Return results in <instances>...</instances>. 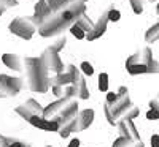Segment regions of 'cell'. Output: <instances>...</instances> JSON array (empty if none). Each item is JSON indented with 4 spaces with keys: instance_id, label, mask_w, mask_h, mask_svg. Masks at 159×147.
Segmentation results:
<instances>
[{
    "instance_id": "9c48e42d",
    "label": "cell",
    "mask_w": 159,
    "mask_h": 147,
    "mask_svg": "<svg viewBox=\"0 0 159 147\" xmlns=\"http://www.w3.org/2000/svg\"><path fill=\"white\" fill-rule=\"evenodd\" d=\"M22 79L21 78H13L8 74H0V98L7 97H15L18 92L22 89Z\"/></svg>"
},
{
    "instance_id": "1f68e13d",
    "label": "cell",
    "mask_w": 159,
    "mask_h": 147,
    "mask_svg": "<svg viewBox=\"0 0 159 147\" xmlns=\"http://www.w3.org/2000/svg\"><path fill=\"white\" fill-rule=\"evenodd\" d=\"M67 147H80V141L75 138V139H72V141H70V144H69Z\"/></svg>"
},
{
    "instance_id": "7a4b0ae2",
    "label": "cell",
    "mask_w": 159,
    "mask_h": 147,
    "mask_svg": "<svg viewBox=\"0 0 159 147\" xmlns=\"http://www.w3.org/2000/svg\"><path fill=\"white\" fill-rule=\"evenodd\" d=\"M76 114H78L76 98L64 97L43 108L42 117L46 120H52L59 125L57 131L61 138H69L73 131H76Z\"/></svg>"
},
{
    "instance_id": "8d00e7d4",
    "label": "cell",
    "mask_w": 159,
    "mask_h": 147,
    "mask_svg": "<svg viewBox=\"0 0 159 147\" xmlns=\"http://www.w3.org/2000/svg\"><path fill=\"white\" fill-rule=\"evenodd\" d=\"M46 147H51V145H46Z\"/></svg>"
},
{
    "instance_id": "52a82bcc",
    "label": "cell",
    "mask_w": 159,
    "mask_h": 147,
    "mask_svg": "<svg viewBox=\"0 0 159 147\" xmlns=\"http://www.w3.org/2000/svg\"><path fill=\"white\" fill-rule=\"evenodd\" d=\"M38 59H40V62H42L48 78H52L56 74L64 73V63L61 62V59H59V56L56 54V52L51 51V48L45 49L42 57H38Z\"/></svg>"
},
{
    "instance_id": "ba28073f",
    "label": "cell",
    "mask_w": 159,
    "mask_h": 147,
    "mask_svg": "<svg viewBox=\"0 0 159 147\" xmlns=\"http://www.w3.org/2000/svg\"><path fill=\"white\" fill-rule=\"evenodd\" d=\"M67 71L70 73V78H72L70 87L75 92V98L88 100L89 98V90H88V86H86V81H84L83 74L80 73V70L75 65H67Z\"/></svg>"
},
{
    "instance_id": "5b68a950",
    "label": "cell",
    "mask_w": 159,
    "mask_h": 147,
    "mask_svg": "<svg viewBox=\"0 0 159 147\" xmlns=\"http://www.w3.org/2000/svg\"><path fill=\"white\" fill-rule=\"evenodd\" d=\"M10 32L13 35H16L22 40H30L34 36V33L37 32V25L32 22L30 18H24V16H19L16 19H13L10 22Z\"/></svg>"
},
{
    "instance_id": "f546056e",
    "label": "cell",
    "mask_w": 159,
    "mask_h": 147,
    "mask_svg": "<svg viewBox=\"0 0 159 147\" xmlns=\"http://www.w3.org/2000/svg\"><path fill=\"white\" fill-rule=\"evenodd\" d=\"M157 141H159V136L157 135H153L151 136V147H157Z\"/></svg>"
},
{
    "instance_id": "ac0fdd59",
    "label": "cell",
    "mask_w": 159,
    "mask_h": 147,
    "mask_svg": "<svg viewBox=\"0 0 159 147\" xmlns=\"http://www.w3.org/2000/svg\"><path fill=\"white\" fill-rule=\"evenodd\" d=\"M76 25H78V27H81V30L84 32L86 36L91 35L92 30H94V22H92L86 15H81V16H80V19L76 21Z\"/></svg>"
},
{
    "instance_id": "30bf717a",
    "label": "cell",
    "mask_w": 159,
    "mask_h": 147,
    "mask_svg": "<svg viewBox=\"0 0 159 147\" xmlns=\"http://www.w3.org/2000/svg\"><path fill=\"white\" fill-rule=\"evenodd\" d=\"M15 111H16V114H19L24 120H29V119H30V117H34V116L42 117V114H43V106L40 104L37 100L30 98V100L25 101L24 104L18 106V108H16Z\"/></svg>"
},
{
    "instance_id": "2e32d148",
    "label": "cell",
    "mask_w": 159,
    "mask_h": 147,
    "mask_svg": "<svg viewBox=\"0 0 159 147\" xmlns=\"http://www.w3.org/2000/svg\"><path fill=\"white\" fill-rule=\"evenodd\" d=\"M48 82H49V87H67L72 82V78H70L69 71H65V73H61V74L49 78Z\"/></svg>"
},
{
    "instance_id": "83f0119b",
    "label": "cell",
    "mask_w": 159,
    "mask_h": 147,
    "mask_svg": "<svg viewBox=\"0 0 159 147\" xmlns=\"http://www.w3.org/2000/svg\"><path fill=\"white\" fill-rule=\"evenodd\" d=\"M147 119H148V120H153V122H154V120H157V111L150 109V111L147 112Z\"/></svg>"
},
{
    "instance_id": "5bb4252c",
    "label": "cell",
    "mask_w": 159,
    "mask_h": 147,
    "mask_svg": "<svg viewBox=\"0 0 159 147\" xmlns=\"http://www.w3.org/2000/svg\"><path fill=\"white\" fill-rule=\"evenodd\" d=\"M27 122L30 124V125H34L35 128H38V130H43V131H57L59 130V125L56 124V122H52V120H46V119H43V117H37V116H34V117H30Z\"/></svg>"
},
{
    "instance_id": "d6a6232c",
    "label": "cell",
    "mask_w": 159,
    "mask_h": 147,
    "mask_svg": "<svg viewBox=\"0 0 159 147\" xmlns=\"http://www.w3.org/2000/svg\"><path fill=\"white\" fill-rule=\"evenodd\" d=\"M0 147H8V145H7V141H5V136H3V135H0ZM27 147H30V145H27Z\"/></svg>"
},
{
    "instance_id": "484cf974",
    "label": "cell",
    "mask_w": 159,
    "mask_h": 147,
    "mask_svg": "<svg viewBox=\"0 0 159 147\" xmlns=\"http://www.w3.org/2000/svg\"><path fill=\"white\" fill-rule=\"evenodd\" d=\"M107 16H108V21H119V18H121V13H119L118 10H115V8H111V10H108L107 11Z\"/></svg>"
},
{
    "instance_id": "8992f818",
    "label": "cell",
    "mask_w": 159,
    "mask_h": 147,
    "mask_svg": "<svg viewBox=\"0 0 159 147\" xmlns=\"http://www.w3.org/2000/svg\"><path fill=\"white\" fill-rule=\"evenodd\" d=\"M126 65H145L147 66V73H154V74L157 73V60L153 59L150 48H142L135 54H132L127 59Z\"/></svg>"
},
{
    "instance_id": "cb8c5ba5",
    "label": "cell",
    "mask_w": 159,
    "mask_h": 147,
    "mask_svg": "<svg viewBox=\"0 0 159 147\" xmlns=\"http://www.w3.org/2000/svg\"><path fill=\"white\" fill-rule=\"evenodd\" d=\"M70 32H72V35L76 38V40H83L86 35H84V32L81 30V27H78L76 24H73L72 27H70Z\"/></svg>"
},
{
    "instance_id": "d6986e66",
    "label": "cell",
    "mask_w": 159,
    "mask_h": 147,
    "mask_svg": "<svg viewBox=\"0 0 159 147\" xmlns=\"http://www.w3.org/2000/svg\"><path fill=\"white\" fill-rule=\"evenodd\" d=\"M159 38V24L156 22L153 27H150L147 30V33H145V41L147 43H156Z\"/></svg>"
},
{
    "instance_id": "44dd1931",
    "label": "cell",
    "mask_w": 159,
    "mask_h": 147,
    "mask_svg": "<svg viewBox=\"0 0 159 147\" xmlns=\"http://www.w3.org/2000/svg\"><path fill=\"white\" fill-rule=\"evenodd\" d=\"M99 89L102 92L108 90V74L107 73H100V76H99Z\"/></svg>"
},
{
    "instance_id": "d4e9b609",
    "label": "cell",
    "mask_w": 159,
    "mask_h": 147,
    "mask_svg": "<svg viewBox=\"0 0 159 147\" xmlns=\"http://www.w3.org/2000/svg\"><path fill=\"white\" fill-rule=\"evenodd\" d=\"M16 5H18L16 0H0V10L2 11H5L11 6H16Z\"/></svg>"
},
{
    "instance_id": "8fae6325",
    "label": "cell",
    "mask_w": 159,
    "mask_h": 147,
    "mask_svg": "<svg viewBox=\"0 0 159 147\" xmlns=\"http://www.w3.org/2000/svg\"><path fill=\"white\" fill-rule=\"evenodd\" d=\"M118 131L123 138H129L132 141H140V135H139V130L135 127V124L132 120H119L116 124Z\"/></svg>"
},
{
    "instance_id": "277c9868",
    "label": "cell",
    "mask_w": 159,
    "mask_h": 147,
    "mask_svg": "<svg viewBox=\"0 0 159 147\" xmlns=\"http://www.w3.org/2000/svg\"><path fill=\"white\" fill-rule=\"evenodd\" d=\"M24 68H25V79H27V87L32 92L45 93L49 89V78L43 68L42 62L38 57H25L22 59Z\"/></svg>"
},
{
    "instance_id": "3957f363",
    "label": "cell",
    "mask_w": 159,
    "mask_h": 147,
    "mask_svg": "<svg viewBox=\"0 0 159 147\" xmlns=\"http://www.w3.org/2000/svg\"><path fill=\"white\" fill-rule=\"evenodd\" d=\"M103 112L110 125H116L119 120H132L140 114V109L132 104L127 87H119L116 93V100L111 104L103 106Z\"/></svg>"
},
{
    "instance_id": "7402d4cb",
    "label": "cell",
    "mask_w": 159,
    "mask_h": 147,
    "mask_svg": "<svg viewBox=\"0 0 159 147\" xmlns=\"http://www.w3.org/2000/svg\"><path fill=\"white\" fill-rule=\"evenodd\" d=\"M143 2L145 0H129V3H130V6H132L135 15H140V13L143 11Z\"/></svg>"
},
{
    "instance_id": "ffe728a7",
    "label": "cell",
    "mask_w": 159,
    "mask_h": 147,
    "mask_svg": "<svg viewBox=\"0 0 159 147\" xmlns=\"http://www.w3.org/2000/svg\"><path fill=\"white\" fill-rule=\"evenodd\" d=\"M126 68H127L129 74H142V73H147V66H145V65H126Z\"/></svg>"
},
{
    "instance_id": "4fadbf2b",
    "label": "cell",
    "mask_w": 159,
    "mask_h": 147,
    "mask_svg": "<svg viewBox=\"0 0 159 147\" xmlns=\"http://www.w3.org/2000/svg\"><path fill=\"white\" fill-rule=\"evenodd\" d=\"M94 120V109H83L76 114V131H83L89 128Z\"/></svg>"
},
{
    "instance_id": "7c38bea8",
    "label": "cell",
    "mask_w": 159,
    "mask_h": 147,
    "mask_svg": "<svg viewBox=\"0 0 159 147\" xmlns=\"http://www.w3.org/2000/svg\"><path fill=\"white\" fill-rule=\"evenodd\" d=\"M51 13H52V11H51V8L45 3V0H38V2L35 3V13H34V16H30V19H32V22L37 25V29L49 18Z\"/></svg>"
},
{
    "instance_id": "4316f807",
    "label": "cell",
    "mask_w": 159,
    "mask_h": 147,
    "mask_svg": "<svg viewBox=\"0 0 159 147\" xmlns=\"http://www.w3.org/2000/svg\"><path fill=\"white\" fill-rule=\"evenodd\" d=\"M81 71H83L84 74H88V76L94 74V68H92V65H91L89 62H83V63H81Z\"/></svg>"
},
{
    "instance_id": "603a6c76",
    "label": "cell",
    "mask_w": 159,
    "mask_h": 147,
    "mask_svg": "<svg viewBox=\"0 0 159 147\" xmlns=\"http://www.w3.org/2000/svg\"><path fill=\"white\" fill-rule=\"evenodd\" d=\"M65 43H67V40H65V36H62V38H59L56 43H52L49 48H51V51H54L56 54L61 51V49H64V46H65Z\"/></svg>"
},
{
    "instance_id": "9a60e30c",
    "label": "cell",
    "mask_w": 159,
    "mask_h": 147,
    "mask_svg": "<svg viewBox=\"0 0 159 147\" xmlns=\"http://www.w3.org/2000/svg\"><path fill=\"white\" fill-rule=\"evenodd\" d=\"M107 25H108V16H107V11H105L103 15L99 18V21L94 24V30H92V33L84 36V38H88L89 41H94V40L100 38L105 33V30H107Z\"/></svg>"
},
{
    "instance_id": "e0dca14e",
    "label": "cell",
    "mask_w": 159,
    "mask_h": 147,
    "mask_svg": "<svg viewBox=\"0 0 159 147\" xmlns=\"http://www.w3.org/2000/svg\"><path fill=\"white\" fill-rule=\"evenodd\" d=\"M2 62L8 66V68L15 70V71H21L22 70V59L16 54H3L2 56Z\"/></svg>"
},
{
    "instance_id": "e575fe53",
    "label": "cell",
    "mask_w": 159,
    "mask_h": 147,
    "mask_svg": "<svg viewBox=\"0 0 159 147\" xmlns=\"http://www.w3.org/2000/svg\"><path fill=\"white\" fill-rule=\"evenodd\" d=\"M80 2H83V3H84V2H86V0H80Z\"/></svg>"
},
{
    "instance_id": "4dcf8cb0",
    "label": "cell",
    "mask_w": 159,
    "mask_h": 147,
    "mask_svg": "<svg viewBox=\"0 0 159 147\" xmlns=\"http://www.w3.org/2000/svg\"><path fill=\"white\" fill-rule=\"evenodd\" d=\"M150 109H154V111H157V100H156V98L150 101Z\"/></svg>"
},
{
    "instance_id": "836d02e7",
    "label": "cell",
    "mask_w": 159,
    "mask_h": 147,
    "mask_svg": "<svg viewBox=\"0 0 159 147\" xmlns=\"http://www.w3.org/2000/svg\"><path fill=\"white\" fill-rule=\"evenodd\" d=\"M148 2H157V0H148Z\"/></svg>"
},
{
    "instance_id": "6da1fadb",
    "label": "cell",
    "mask_w": 159,
    "mask_h": 147,
    "mask_svg": "<svg viewBox=\"0 0 159 147\" xmlns=\"http://www.w3.org/2000/svg\"><path fill=\"white\" fill-rule=\"evenodd\" d=\"M84 11H86V5L83 2H80V0H65L38 27V33L43 38L59 35L61 32L70 29L73 24H76L80 16L84 15Z\"/></svg>"
},
{
    "instance_id": "f1b7e54d",
    "label": "cell",
    "mask_w": 159,
    "mask_h": 147,
    "mask_svg": "<svg viewBox=\"0 0 159 147\" xmlns=\"http://www.w3.org/2000/svg\"><path fill=\"white\" fill-rule=\"evenodd\" d=\"M115 100H116V93L115 92H108L107 93V104H111Z\"/></svg>"
},
{
    "instance_id": "d590c367",
    "label": "cell",
    "mask_w": 159,
    "mask_h": 147,
    "mask_svg": "<svg viewBox=\"0 0 159 147\" xmlns=\"http://www.w3.org/2000/svg\"><path fill=\"white\" fill-rule=\"evenodd\" d=\"M2 13H3V11H2V10H0V15H2Z\"/></svg>"
}]
</instances>
